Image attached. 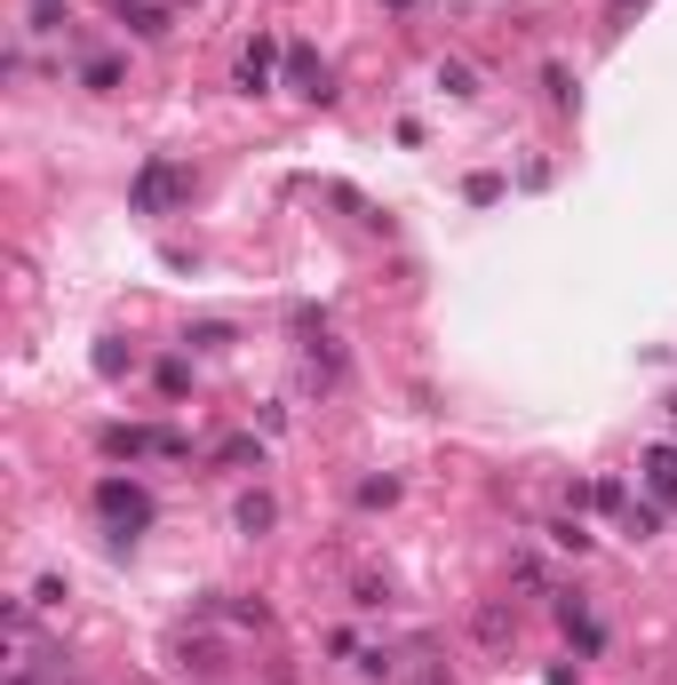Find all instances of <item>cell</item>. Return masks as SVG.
I'll list each match as a JSON object with an SVG mask.
<instances>
[{"label":"cell","mask_w":677,"mask_h":685,"mask_svg":"<svg viewBox=\"0 0 677 685\" xmlns=\"http://www.w3.org/2000/svg\"><path fill=\"white\" fill-rule=\"evenodd\" d=\"M192 199V167H176V160H144L135 167V184H128V208L135 216H176Z\"/></svg>","instance_id":"obj_1"},{"label":"cell","mask_w":677,"mask_h":685,"mask_svg":"<svg viewBox=\"0 0 677 685\" xmlns=\"http://www.w3.org/2000/svg\"><path fill=\"white\" fill-rule=\"evenodd\" d=\"M96 510L112 519V534H120V542H135V534L152 526V494L135 487V478H96Z\"/></svg>","instance_id":"obj_2"},{"label":"cell","mask_w":677,"mask_h":685,"mask_svg":"<svg viewBox=\"0 0 677 685\" xmlns=\"http://www.w3.org/2000/svg\"><path fill=\"white\" fill-rule=\"evenodd\" d=\"M105 455H112V463H144V455H167V463H176V455H184V438H176V431H135V423H112V431H105Z\"/></svg>","instance_id":"obj_3"},{"label":"cell","mask_w":677,"mask_h":685,"mask_svg":"<svg viewBox=\"0 0 677 685\" xmlns=\"http://www.w3.org/2000/svg\"><path fill=\"white\" fill-rule=\"evenodd\" d=\"M287 88L303 96V105H335V73H327L312 48H295V56H287Z\"/></svg>","instance_id":"obj_4"},{"label":"cell","mask_w":677,"mask_h":685,"mask_svg":"<svg viewBox=\"0 0 677 685\" xmlns=\"http://www.w3.org/2000/svg\"><path fill=\"white\" fill-rule=\"evenodd\" d=\"M271 56H280V41H271V32H255L248 56H240V96H263V88H271Z\"/></svg>","instance_id":"obj_5"},{"label":"cell","mask_w":677,"mask_h":685,"mask_svg":"<svg viewBox=\"0 0 677 685\" xmlns=\"http://www.w3.org/2000/svg\"><path fill=\"white\" fill-rule=\"evenodd\" d=\"M470 638H479V645H511L518 638V613L511 606H479V613H470Z\"/></svg>","instance_id":"obj_6"},{"label":"cell","mask_w":677,"mask_h":685,"mask_svg":"<svg viewBox=\"0 0 677 685\" xmlns=\"http://www.w3.org/2000/svg\"><path fill=\"white\" fill-rule=\"evenodd\" d=\"M120 24L135 41H167V9H152V0H120Z\"/></svg>","instance_id":"obj_7"},{"label":"cell","mask_w":677,"mask_h":685,"mask_svg":"<svg viewBox=\"0 0 677 685\" xmlns=\"http://www.w3.org/2000/svg\"><path fill=\"white\" fill-rule=\"evenodd\" d=\"M558 622H566V638L582 645V654H598V645H605V630H598L590 613H582V598H558Z\"/></svg>","instance_id":"obj_8"},{"label":"cell","mask_w":677,"mask_h":685,"mask_svg":"<svg viewBox=\"0 0 677 685\" xmlns=\"http://www.w3.org/2000/svg\"><path fill=\"white\" fill-rule=\"evenodd\" d=\"M280 526V502L271 494H240V534H271Z\"/></svg>","instance_id":"obj_9"},{"label":"cell","mask_w":677,"mask_h":685,"mask_svg":"<svg viewBox=\"0 0 677 685\" xmlns=\"http://www.w3.org/2000/svg\"><path fill=\"white\" fill-rule=\"evenodd\" d=\"M80 80L105 96V88H120V64H112V56H88V64H80Z\"/></svg>","instance_id":"obj_10"},{"label":"cell","mask_w":677,"mask_h":685,"mask_svg":"<svg viewBox=\"0 0 677 685\" xmlns=\"http://www.w3.org/2000/svg\"><path fill=\"white\" fill-rule=\"evenodd\" d=\"M438 88H447V96H479V80H470V64H438Z\"/></svg>","instance_id":"obj_11"},{"label":"cell","mask_w":677,"mask_h":685,"mask_svg":"<svg viewBox=\"0 0 677 685\" xmlns=\"http://www.w3.org/2000/svg\"><path fill=\"white\" fill-rule=\"evenodd\" d=\"M216 463H255V470H263V447H255V438H223Z\"/></svg>","instance_id":"obj_12"},{"label":"cell","mask_w":677,"mask_h":685,"mask_svg":"<svg viewBox=\"0 0 677 685\" xmlns=\"http://www.w3.org/2000/svg\"><path fill=\"white\" fill-rule=\"evenodd\" d=\"M359 502H367V510H383V502H398V478H367V487H359Z\"/></svg>","instance_id":"obj_13"},{"label":"cell","mask_w":677,"mask_h":685,"mask_svg":"<svg viewBox=\"0 0 677 685\" xmlns=\"http://www.w3.org/2000/svg\"><path fill=\"white\" fill-rule=\"evenodd\" d=\"M550 542H558V551H574V558H582V551H590V534H582V526H574V519H558V526H550Z\"/></svg>","instance_id":"obj_14"},{"label":"cell","mask_w":677,"mask_h":685,"mask_svg":"<svg viewBox=\"0 0 677 685\" xmlns=\"http://www.w3.org/2000/svg\"><path fill=\"white\" fill-rule=\"evenodd\" d=\"M192 342H199V351H223L231 327H223V319H199V327H192Z\"/></svg>","instance_id":"obj_15"},{"label":"cell","mask_w":677,"mask_h":685,"mask_svg":"<svg viewBox=\"0 0 677 685\" xmlns=\"http://www.w3.org/2000/svg\"><path fill=\"white\" fill-rule=\"evenodd\" d=\"M542 88H550V105H558V112H566V105H574V80H566V73H558V64H550V73H542Z\"/></svg>","instance_id":"obj_16"},{"label":"cell","mask_w":677,"mask_h":685,"mask_svg":"<svg viewBox=\"0 0 677 685\" xmlns=\"http://www.w3.org/2000/svg\"><path fill=\"white\" fill-rule=\"evenodd\" d=\"M56 9L64 0H32V32H56Z\"/></svg>","instance_id":"obj_17"},{"label":"cell","mask_w":677,"mask_h":685,"mask_svg":"<svg viewBox=\"0 0 677 685\" xmlns=\"http://www.w3.org/2000/svg\"><path fill=\"white\" fill-rule=\"evenodd\" d=\"M9 685H32V677H24V670H17V677H9Z\"/></svg>","instance_id":"obj_18"}]
</instances>
